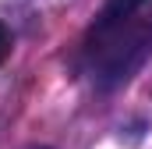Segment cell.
Instances as JSON below:
<instances>
[{
	"mask_svg": "<svg viewBox=\"0 0 152 149\" xmlns=\"http://www.w3.org/2000/svg\"><path fill=\"white\" fill-rule=\"evenodd\" d=\"M152 57V11L149 4L127 14H99L85 39V68L96 85L113 89L127 82Z\"/></svg>",
	"mask_w": 152,
	"mask_h": 149,
	"instance_id": "1",
	"label": "cell"
},
{
	"mask_svg": "<svg viewBox=\"0 0 152 149\" xmlns=\"http://www.w3.org/2000/svg\"><path fill=\"white\" fill-rule=\"evenodd\" d=\"M7 57H11V32L0 25V64H4Z\"/></svg>",
	"mask_w": 152,
	"mask_h": 149,
	"instance_id": "2",
	"label": "cell"
}]
</instances>
